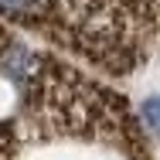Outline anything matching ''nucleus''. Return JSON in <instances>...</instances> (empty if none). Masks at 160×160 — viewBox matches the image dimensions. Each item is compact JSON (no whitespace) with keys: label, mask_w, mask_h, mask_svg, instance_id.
<instances>
[{"label":"nucleus","mask_w":160,"mask_h":160,"mask_svg":"<svg viewBox=\"0 0 160 160\" xmlns=\"http://www.w3.org/2000/svg\"><path fill=\"white\" fill-rule=\"evenodd\" d=\"M0 119V160H153L143 123L102 78L34 51Z\"/></svg>","instance_id":"obj_1"},{"label":"nucleus","mask_w":160,"mask_h":160,"mask_svg":"<svg viewBox=\"0 0 160 160\" xmlns=\"http://www.w3.org/2000/svg\"><path fill=\"white\" fill-rule=\"evenodd\" d=\"M160 0H0V17L102 75H129L150 58Z\"/></svg>","instance_id":"obj_2"},{"label":"nucleus","mask_w":160,"mask_h":160,"mask_svg":"<svg viewBox=\"0 0 160 160\" xmlns=\"http://www.w3.org/2000/svg\"><path fill=\"white\" fill-rule=\"evenodd\" d=\"M140 123L150 129L153 136H160V96H150L140 109Z\"/></svg>","instance_id":"obj_3"},{"label":"nucleus","mask_w":160,"mask_h":160,"mask_svg":"<svg viewBox=\"0 0 160 160\" xmlns=\"http://www.w3.org/2000/svg\"><path fill=\"white\" fill-rule=\"evenodd\" d=\"M7 41H10V31H7V28H3V24H0V48H3V44H7Z\"/></svg>","instance_id":"obj_4"}]
</instances>
